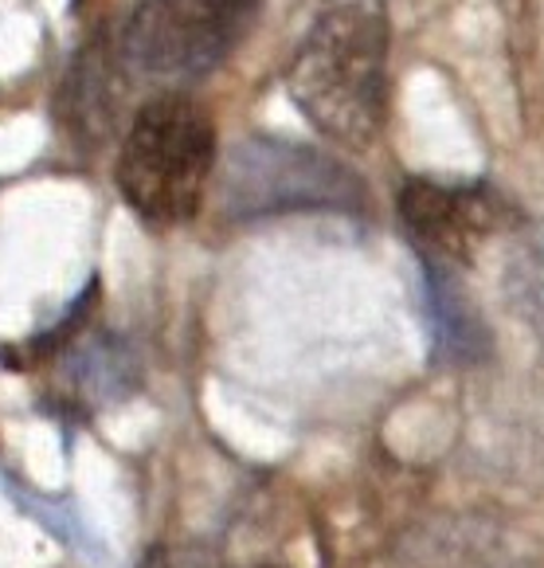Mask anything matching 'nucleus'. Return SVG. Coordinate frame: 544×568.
I'll list each match as a JSON object with an SVG mask.
<instances>
[{
	"label": "nucleus",
	"instance_id": "obj_1",
	"mask_svg": "<svg viewBox=\"0 0 544 568\" xmlns=\"http://www.w3.org/2000/svg\"><path fill=\"white\" fill-rule=\"evenodd\" d=\"M384 0H318L310 28L286 68V94L321 138L365 150L388 110Z\"/></svg>",
	"mask_w": 544,
	"mask_h": 568
},
{
	"label": "nucleus",
	"instance_id": "obj_2",
	"mask_svg": "<svg viewBox=\"0 0 544 568\" xmlns=\"http://www.w3.org/2000/svg\"><path fill=\"white\" fill-rule=\"evenodd\" d=\"M216 169V122L188 94H157L117 150V193L145 224L173 227L201 212Z\"/></svg>",
	"mask_w": 544,
	"mask_h": 568
},
{
	"label": "nucleus",
	"instance_id": "obj_3",
	"mask_svg": "<svg viewBox=\"0 0 544 568\" xmlns=\"http://www.w3.org/2000/svg\"><path fill=\"white\" fill-rule=\"evenodd\" d=\"M263 17V0H142L122 51L145 79L181 87L212 75Z\"/></svg>",
	"mask_w": 544,
	"mask_h": 568
},
{
	"label": "nucleus",
	"instance_id": "obj_4",
	"mask_svg": "<svg viewBox=\"0 0 544 568\" xmlns=\"http://www.w3.org/2000/svg\"><path fill=\"white\" fill-rule=\"evenodd\" d=\"M365 204L357 176L310 145L252 138L224 169V209L239 220L283 212H352Z\"/></svg>",
	"mask_w": 544,
	"mask_h": 568
},
{
	"label": "nucleus",
	"instance_id": "obj_5",
	"mask_svg": "<svg viewBox=\"0 0 544 568\" xmlns=\"http://www.w3.org/2000/svg\"><path fill=\"white\" fill-rule=\"evenodd\" d=\"M400 216L411 247L428 267L454 271L486 235L510 224V204L482 181H431L419 176L400 193Z\"/></svg>",
	"mask_w": 544,
	"mask_h": 568
},
{
	"label": "nucleus",
	"instance_id": "obj_6",
	"mask_svg": "<svg viewBox=\"0 0 544 568\" xmlns=\"http://www.w3.org/2000/svg\"><path fill=\"white\" fill-rule=\"evenodd\" d=\"M510 294L517 302V314L528 322L536 342L544 345V232L521 240L510 263Z\"/></svg>",
	"mask_w": 544,
	"mask_h": 568
},
{
	"label": "nucleus",
	"instance_id": "obj_7",
	"mask_svg": "<svg viewBox=\"0 0 544 568\" xmlns=\"http://www.w3.org/2000/svg\"><path fill=\"white\" fill-rule=\"evenodd\" d=\"M150 568H216V565H204V560H196V557H161L157 565H150Z\"/></svg>",
	"mask_w": 544,
	"mask_h": 568
}]
</instances>
